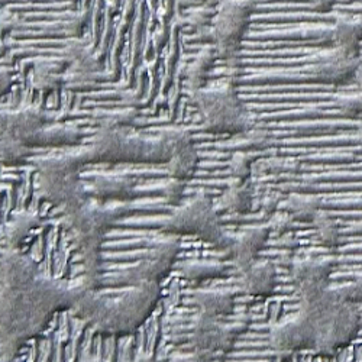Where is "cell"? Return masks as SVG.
Returning <instances> with one entry per match:
<instances>
[{"mask_svg":"<svg viewBox=\"0 0 362 362\" xmlns=\"http://www.w3.org/2000/svg\"><path fill=\"white\" fill-rule=\"evenodd\" d=\"M359 63L358 51H351L342 47H337L334 51H329L320 58L316 66L317 76L329 83H344L351 77H355V73Z\"/></svg>","mask_w":362,"mask_h":362,"instance_id":"7a4b0ae2","label":"cell"},{"mask_svg":"<svg viewBox=\"0 0 362 362\" xmlns=\"http://www.w3.org/2000/svg\"><path fill=\"white\" fill-rule=\"evenodd\" d=\"M361 144H362V135H361Z\"/></svg>","mask_w":362,"mask_h":362,"instance_id":"30bf717a","label":"cell"},{"mask_svg":"<svg viewBox=\"0 0 362 362\" xmlns=\"http://www.w3.org/2000/svg\"><path fill=\"white\" fill-rule=\"evenodd\" d=\"M332 40L337 47L351 51L359 49L362 41V18H341L332 29Z\"/></svg>","mask_w":362,"mask_h":362,"instance_id":"3957f363","label":"cell"},{"mask_svg":"<svg viewBox=\"0 0 362 362\" xmlns=\"http://www.w3.org/2000/svg\"><path fill=\"white\" fill-rule=\"evenodd\" d=\"M306 2L319 11H326L332 5V0H306Z\"/></svg>","mask_w":362,"mask_h":362,"instance_id":"52a82bcc","label":"cell"},{"mask_svg":"<svg viewBox=\"0 0 362 362\" xmlns=\"http://www.w3.org/2000/svg\"><path fill=\"white\" fill-rule=\"evenodd\" d=\"M254 0H222L214 18V41L223 55L238 48L254 11Z\"/></svg>","mask_w":362,"mask_h":362,"instance_id":"6da1fadb","label":"cell"},{"mask_svg":"<svg viewBox=\"0 0 362 362\" xmlns=\"http://www.w3.org/2000/svg\"><path fill=\"white\" fill-rule=\"evenodd\" d=\"M84 15L83 13H69L64 18L57 21L51 29L55 33H62V34H76L77 31L83 28L84 25Z\"/></svg>","mask_w":362,"mask_h":362,"instance_id":"277c9868","label":"cell"},{"mask_svg":"<svg viewBox=\"0 0 362 362\" xmlns=\"http://www.w3.org/2000/svg\"><path fill=\"white\" fill-rule=\"evenodd\" d=\"M199 2H203V4H204V2H210V0H199Z\"/></svg>","mask_w":362,"mask_h":362,"instance_id":"9c48e42d","label":"cell"},{"mask_svg":"<svg viewBox=\"0 0 362 362\" xmlns=\"http://www.w3.org/2000/svg\"><path fill=\"white\" fill-rule=\"evenodd\" d=\"M339 107L341 110L351 113V115H359L362 113V90L359 88L356 93L354 95H348V96H342L339 100Z\"/></svg>","mask_w":362,"mask_h":362,"instance_id":"8992f818","label":"cell"},{"mask_svg":"<svg viewBox=\"0 0 362 362\" xmlns=\"http://www.w3.org/2000/svg\"><path fill=\"white\" fill-rule=\"evenodd\" d=\"M354 80L356 81L358 87L362 90V66H359V67H358V70H356V73H355Z\"/></svg>","mask_w":362,"mask_h":362,"instance_id":"ba28073f","label":"cell"},{"mask_svg":"<svg viewBox=\"0 0 362 362\" xmlns=\"http://www.w3.org/2000/svg\"><path fill=\"white\" fill-rule=\"evenodd\" d=\"M317 228L323 243L329 247H335L339 239V230L337 223L332 221L329 216H317Z\"/></svg>","mask_w":362,"mask_h":362,"instance_id":"5b68a950","label":"cell"}]
</instances>
